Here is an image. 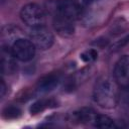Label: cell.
<instances>
[{
    "mask_svg": "<svg viewBox=\"0 0 129 129\" xmlns=\"http://www.w3.org/2000/svg\"><path fill=\"white\" fill-rule=\"evenodd\" d=\"M118 85L109 77H101L95 84L93 99L96 104L105 109L114 108L119 100Z\"/></svg>",
    "mask_w": 129,
    "mask_h": 129,
    "instance_id": "1",
    "label": "cell"
},
{
    "mask_svg": "<svg viewBox=\"0 0 129 129\" xmlns=\"http://www.w3.org/2000/svg\"><path fill=\"white\" fill-rule=\"evenodd\" d=\"M20 18L24 24L33 28L45 25V12L35 3H28L20 10Z\"/></svg>",
    "mask_w": 129,
    "mask_h": 129,
    "instance_id": "2",
    "label": "cell"
},
{
    "mask_svg": "<svg viewBox=\"0 0 129 129\" xmlns=\"http://www.w3.org/2000/svg\"><path fill=\"white\" fill-rule=\"evenodd\" d=\"M11 51L16 59L20 61H29L35 55V45L30 39L20 37L16 39L10 46Z\"/></svg>",
    "mask_w": 129,
    "mask_h": 129,
    "instance_id": "3",
    "label": "cell"
},
{
    "mask_svg": "<svg viewBox=\"0 0 129 129\" xmlns=\"http://www.w3.org/2000/svg\"><path fill=\"white\" fill-rule=\"evenodd\" d=\"M29 39L36 48L41 50L50 48L53 43V35L45 25L30 28Z\"/></svg>",
    "mask_w": 129,
    "mask_h": 129,
    "instance_id": "4",
    "label": "cell"
},
{
    "mask_svg": "<svg viewBox=\"0 0 129 129\" xmlns=\"http://www.w3.org/2000/svg\"><path fill=\"white\" fill-rule=\"evenodd\" d=\"M114 80L122 89L129 87V55L121 56L114 68Z\"/></svg>",
    "mask_w": 129,
    "mask_h": 129,
    "instance_id": "5",
    "label": "cell"
},
{
    "mask_svg": "<svg viewBox=\"0 0 129 129\" xmlns=\"http://www.w3.org/2000/svg\"><path fill=\"white\" fill-rule=\"evenodd\" d=\"M53 27L58 34L61 36H71L75 31V21L61 15V14H53Z\"/></svg>",
    "mask_w": 129,
    "mask_h": 129,
    "instance_id": "6",
    "label": "cell"
},
{
    "mask_svg": "<svg viewBox=\"0 0 129 129\" xmlns=\"http://www.w3.org/2000/svg\"><path fill=\"white\" fill-rule=\"evenodd\" d=\"M16 58L13 55L11 48L6 45H2L1 48V69L4 75L13 74L16 70Z\"/></svg>",
    "mask_w": 129,
    "mask_h": 129,
    "instance_id": "7",
    "label": "cell"
},
{
    "mask_svg": "<svg viewBox=\"0 0 129 129\" xmlns=\"http://www.w3.org/2000/svg\"><path fill=\"white\" fill-rule=\"evenodd\" d=\"M59 83V77L55 74H50L40 78L36 84V90L38 93H47L57 87Z\"/></svg>",
    "mask_w": 129,
    "mask_h": 129,
    "instance_id": "8",
    "label": "cell"
},
{
    "mask_svg": "<svg viewBox=\"0 0 129 129\" xmlns=\"http://www.w3.org/2000/svg\"><path fill=\"white\" fill-rule=\"evenodd\" d=\"M21 30L18 27H14V26H5L2 30V40H3V44L2 45H6V46H11V44L18 38L23 37L22 34L20 33Z\"/></svg>",
    "mask_w": 129,
    "mask_h": 129,
    "instance_id": "9",
    "label": "cell"
},
{
    "mask_svg": "<svg viewBox=\"0 0 129 129\" xmlns=\"http://www.w3.org/2000/svg\"><path fill=\"white\" fill-rule=\"evenodd\" d=\"M97 113L91 108H82L73 114V121L79 123H92L95 120Z\"/></svg>",
    "mask_w": 129,
    "mask_h": 129,
    "instance_id": "10",
    "label": "cell"
},
{
    "mask_svg": "<svg viewBox=\"0 0 129 129\" xmlns=\"http://www.w3.org/2000/svg\"><path fill=\"white\" fill-rule=\"evenodd\" d=\"M93 125L98 128H115L116 127L115 122L110 117H108L106 115H102V114L96 115Z\"/></svg>",
    "mask_w": 129,
    "mask_h": 129,
    "instance_id": "11",
    "label": "cell"
},
{
    "mask_svg": "<svg viewBox=\"0 0 129 129\" xmlns=\"http://www.w3.org/2000/svg\"><path fill=\"white\" fill-rule=\"evenodd\" d=\"M50 105H55V103L52 100H39V101H36L35 103H33L29 110H30V113L34 115V114H37V113L43 111L46 108L51 107Z\"/></svg>",
    "mask_w": 129,
    "mask_h": 129,
    "instance_id": "12",
    "label": "cell"
},
{
    "mask_svg": "<svg viewBox=\"0 0 129 129\" xmlns=\"http://www.w3.org/2000/svg\"><path fill=\"white\" fill-rule=\"evenodd\" d=\"M21 114V111L18 107H15V106H9V107H6L5 110L3 111V116L6 118V119H14V118H17L19 117Z\"/></svg>",
    "mask_w": 129,
    "mask_h": 129,
    "instance_id": "13",
    "label": "cell"
},
{
    "mask_svg": "<svg viewBox=\"0 0 129 129\" xmlns=\"http://www.w3.org/2000/svg\"><path fill=\"white\" fill-rule=\"evenodd\" d=\"M80 57L85 62H92V61H94V60L97 59L98 52L95 49H88V50H85L84 52H82L81 55H80Z\"/></svg>",
    "mask_w": 129,
    "mask_h": 129,
    "instance_id": "14",
    "label": "cell"
},
{
    "mask_svg": "<svg viewBox=\"0 0 129 129\" xmlns=\"http://www.w3.org/2000/svg\"><path fill=\"white\" fill-rule=\"evenodd\" d=\"M121 99H122L123 103H125L126 105L129 106V87L123 89V93L121 94Z\"/></svg>",
    "mask_w": 129,
    "mask_h": 129,
    "instance_id": "15",
    "label": "cell"
},
{
    "mask_svg": "<svg viewBox=\"0 0 129 129\" xmlns=\"http://www.w3.org/2000/svg\"><path fill=\"white\" fill-rule=\"evenodd\" d=\"M5 89H6L5 84H4V82L2 81V82H1V97H2V98H3V97H4V95H5V91H6Z\"/></svg>",
    "mask_w": 129,
    "mask_h": 129,
    "instance_id": "16",
    "label": "cell"
}]
</instances>
